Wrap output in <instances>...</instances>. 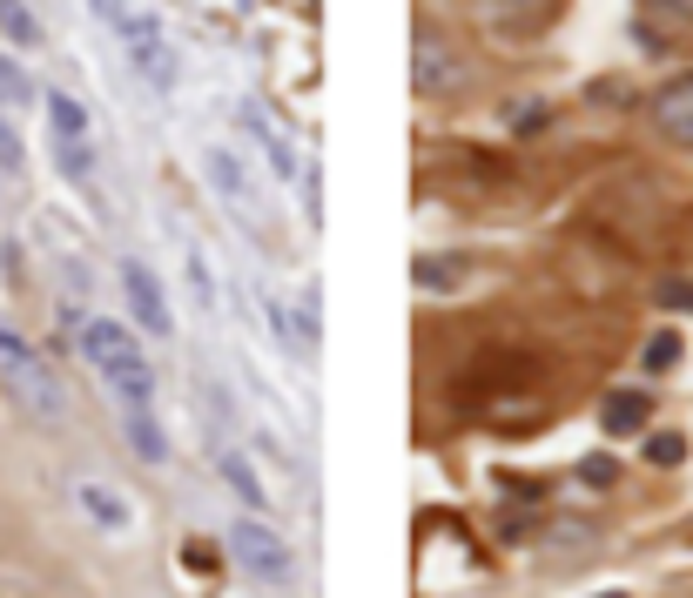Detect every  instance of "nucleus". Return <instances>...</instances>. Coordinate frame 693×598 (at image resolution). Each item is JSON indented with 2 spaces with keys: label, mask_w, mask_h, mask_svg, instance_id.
Wrapping results in <instances>:
<instances>
[{
  "label": "nucleus",
  "mask_w": 693,
  "mask_h": 598,
  "mask_svg": "<svg viewBox=\"0 0 693 598\" xmlns=\"http://www.w3.org/2000/svg\"><path fill=\"white\" fill-rule=\"evenodd\" d=\"M82 350H88V364L101 370V383L114 390V404H122V417H142V411H156V370H148L142 343H135L122 324H108V316H95V324L82 330Z\"/></svg>",
  "instance_id": "f257e3e1"
},
{
  "label": "nucleus",
  "mask_w": 693,
  "mask_h": 598,
  "mask_svg": "<svg viewBox=\"0 0 693 598\" xmlns=\"http://www.w3.org/2000/svg\"><path fill=\"white\" fill-rule=\"evenodd\" d=\"M0 390H8L21 411H34V417H61V411H68L61 377L41 364V350H34V343L8 324V316H0Z\"/></svg>",
  "instance_id": "f03ea898"
},
{
  "label": "nucleus",
  "mask_w": 693,
  "mask_h": 598,
  "mask_svg": "<svg viewBox=\"0 0 693 598\" xmlns=\"http://www.w3.org/2000/svg\"><path fill=\"white\" fill-rule=\"evenodd\" d=\"M101 21L122 34V48H129V61H135L142 82L169 88V48H162V27L148 21V14H135V8H101Z\"/></svg>",
  "instance_id": "7ed1b4c3"
},
{
  "label": "nucleus",
  "mask_w": 693,
  "mask_h": 598,
  "mask_svg": "<svg viewBox=\"0 0 693 598\" xmlns=\"http://www.w3.org/2000/svg\"><path fill=\"white\" fill-rule=\"evenodd\" d=\"M411 88L431 95V101L458 95V88H465V54H458L445 34H417V41H411Z\"/></svg>",
  "instance_id": "20e7f679"
},
{
  "label": "nucleus",
  "mask_w": 693,
  "mask_h": 598,
  "mask_svg": "<svg viewBox=\"0 0 693 598\" xmlns=\"http://www.w3.org/2000/svg\"><path fill=\"white\" fill-rule=\"evenodd\" d=\"M229 551H236L256 578H290V545H283L277 532H269L263 517H243V525L229 532Z\"/></svg>",
  "instance_id": "39448f33"
},
{
  "label": "nucleus",
  "mask_w": 693,
  "mask_h": 598,
  "mask_svg": "<svg viewBox=\"0 0 693 598\" xmlns=\"http://www.w3.org/2000/svg\"><path fill=\"white\" fill-rule=\"evenodd\" d=\"M203 175L216 182V195L229 203V216H236V222L256 216V188H250V175L236 162V148H203Z\"/></svg>",
  "instance_id": "423d86ee"
},
{
  "label": "nucleus",
  "mask_w": 693,
  "mask_h": 598,
  "mask_svg": "<svg viewBox=\"0 0 693 598\" xmlns=\"http://www.w3.org/2000/svg\"><path fill=\"white\" fill-rule=\"evenodd\" d=\"M122 290H129V309L148 324V337H169V330H175L169 296H162V283H156V276H148L142 263H122Z\"/></svg>",
  "instance_id": "0eeeda50"
},
{
  "label": "nucleus",
  "mask_w": 693,
  "mask_h": 598,
  "mask_svg": "<svg viewBox=\"0 0 693 598\" xmlns=\"http://www.w3.org/2000/svg\"><path fill=\"white\" fill-rule=\"evenodd\" d=\"M74 504H82V517H95L101 532H129L135 525V504L114 485H101V477H82V485H74Z\"/></svg>",
  "instance_id": "6e6552de"
},
{
  "label": "nucleus",
  "mask_w": 693,
  "mask_h": 598,
  "mask_svg": "<svg viewBox=\"0 0 693 598\" xmlns=\"http://www.w3.org/2000/svg\"><path fill=\"white\" fill-rule=\"evenodd\" d=\"M653 122H660V135H667V142L693 148V74H686V82H673V88H660V95H653Z\"/></svg>",
  "instance_id": "1a4fd4ad"
},
{
  "label": "nucleus",
  "mask_w": 693,
  "mask_h": 598,
  "mask_svg": "<svg viewBox=\"0 0 693 598\" xmlns=\"http://www.w3.org/2000/svg\"><path fill=\"white\" fill-rule=\"evenodd\" d=\"M222 477H229V491H236L250 511H263L269 504V491H263V477H256V464L243 457V451H222Z\"/></svg>",
  "instance_id": "9d476101"
},
{
  "label": "nucleus",
  "mask_w": 693,
  "mask_h": 598,
  "mask_svg": "<svg viewBox=\"0 0 693 598\" xmlns=\"http://www.w3.org/2000/svg\"><path fill=\"white\" fill-rule=\"evenodd\" d=\"M243 129H250V135L263 142V155H269V169H277V175H296V155H290V142H283L277 129H269V122H263L256 108H243Z\"/></svg>",
  "instance_id": "9b49d317"
},
{
  "label": "nucleus",
  "mask_w": 693,
  "mask_h": 598,
  "mask_svg": "<svg viewBox=\"0 0 693 598\" xmlns=\"http://www.w3.org/2000/svg\"><path fill=\"white\" fill-rule=\"evenodd\" d=\"M411 283H417V290H458V283H465V263H451V256H417V263H411Z\"/></svg>",
  "instance_id": "f8f14e48"
},
{
  "label": "nucleus",
  "mask_w": 693,
  "mask_h": 598,
  "mask_svg": "<svg viewBox=\"0 0 693 598\" xmlns=\"http://www.w3.org/2000/svg\"><path fill=\"white\" fill-rule=\"evenodd\" d=\"M48 122H54V142H88V114L74 95H48Z\"/></svg>",
  "instance_id": "ddd939ff"
},
{
  "label": "nucleus",
  "mask_w": 693,
  "mask_h": 598,
  "mask_svg": "<svg viewBox=\"0 0 693 598\" xmlns=\"http://www.w3.org/2000/svg\"><path fill=\"white\" fill-rule=\"evenodd\" d=\"M640 424H646V396L612 390V396H606V430H612V437H627V430H640Z\"/></svg>",
  "instance_id": "4468645a"
},
{
  "label": "nucleus",
  "mask_w": 693,
  "mask_h": 598,
  "mask_svg": "<svg viewBox=\"0 0 693 598\" xmlns=\"http://www.w3.org/2000/svg\"><path fill=\"white\" fill-rule=\"evenodd\" d=\"M129 444L148 457V464H162L169 457V437H162V424H156V411H142V417H129Z\"/></svg>",
  "instance_id": "2eb2a0df"
},
{
  "label": "nucleus",
  "mask_w": 693,
  "mask_h": 598,
  "mask_svg": "<svg viewBox=\"0 0 693 598\" xmlns=\"http://www.w3.org/2000/svg\"><path fill=\"white\" fill-rule=\"evenodd\" d=\"M0 27H8L14 48H34V41H41V21H34L27 8H0Z\"/></svg>",
  "instance_id": "dca6fc26"
},
{
  "label": "nucleus",
  "mask_w": 693,
  "mask_h": 598,
  "mask_svg": "<svg viewBox=\"0 0 693 598\" xmlns=\"http://www.w3.org/2000/svg\"><path fill=\"white\" fill-rule=\"evenodd\" d=\"M21 101H34V88H27V74L0 54V108H21Z\"/></svg>",
  "instance_id": "f3484780"
},
{
  "label": "nucleus",
  "mask_w": 693,
  "mask_h": 598,
  "mask_svg": "<svg viewBox=\"0 0 693 598\" xmlns=\"http://www.w3.org/2000/svg\"><path fill=\"white\" fill-rule=\"evenodd\" d=\"M640 356H646V370H673V364H680V337H673V330L646 337V350H640Z\"/></svg>",
  "instance_id": "a211bd4d"
},
{
  "label": "nucleus",
  "mask_w": 693,
  "mask_h": 598,
  "mask_svg": "<svg viewBox=\"0 0 693 598\" xmlns=\"http://www.w3.org/2000/svg\"><path fill=\"white\" fill-rule=\"evenodd\" d=\"M646 457H653V464H680V457H686V437H673V430L646 437Z\"/></svg>",
  "instance_id": "6ab92c4d"
},
{
  "label": "nucleus",
  "mask_w": 693,
  "mask_h": 598,
  "mask_svg": "<svg viewBox=\"0 0 693 598\" xmlns=\"http://www.w3.org/2000/svg\"><path fill=\"white\" fill-rule=\"evenodd\" d=\"M580 477H586V485H593V491H606V485H612V477H620V464H612L606 451H593V457L580 464Z\"/></svg>",
  "instance_id": "aec40b11"
},
{
  "label": "nucleus",
  "mask_w": 693,
  "mask_h": 598,
  "mask_svg": "<svg viewBox=\"0 0 693 598\" xmlns=\"http://www.w3.org/2000/svg\"><path fill=\"white\" fill-rule=\"evenodd\" d=\"M0 169H21V135L0 122Z\"/></svg>",
  "instance_id": "412c9836"
},
{
  "label": "nucleus",
  "mask_w": 693,
  "mask_h": 598,
  "mask_svg": "<svg viewBox=\"0 0 693 598\" xmlns=\"http://www.w3.org/2000/svg\"><path fill=\"white\" fill-rule=\"evenodd\" d=\"M660 303L667 309H693V283H660Z\"/></svg>",
  "instance_id": "4be33fe9"
},
{
  "label": "nucleus",
  "mask_w": 693,
  "mask_h": 598,
  "mask_svg": "<svg viewBox=\"0 0 693 598\" xmlns=\"http://www.w3.org/2000/svg\"><path fill=\"white\" fill-rule=\"evenodd\" d=\"M606 598H620V591H606Z\"/></svg>",
  "instance_id": "5701e85b"
}]
</instances>
